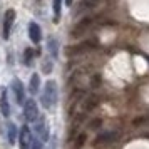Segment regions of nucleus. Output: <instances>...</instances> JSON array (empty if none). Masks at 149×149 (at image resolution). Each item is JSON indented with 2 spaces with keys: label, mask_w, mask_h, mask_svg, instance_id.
I'll list each match as a JSON object with an SVG mask.
<instances>
[{
  "label": "nucleus",
  "mask_w": 149,
  "mask_h": 149,
  "mask_svg": "<svg viewBox=\"0 0 149 149\" xmlns=\"http://www.w3.org/2000/svg\"><path fill=\"white\" fill-rule=\"evenodd\" d=\"M19 132H20V131L17 129V126H15L14 122H8V126H7V139H8V142H10V146L19 141Z\"/></svg>",
  "instance_id": "4468645a"
},
{
  "label": "nucleus",
  "mask_w": 149,
  "mask_h": 149,
  "mask_svg": "<svg viewBox=\"0 0 149 149\" xmlns=\"http://www.w3.org/2000/svg\"><path fill=\"white\" fill-rule=\"evenodd\" d=\"M37 126H35V131H37V136L42 142H47L49 141V129H47V124H45V117H39Z\"/></svg>",
  "instance_id": "9b49d317"
},
{
  "label": "nucleus",
  "mask_w": 149,
  "mask_h": 149,
  "mask_svg": "<svg viewBox=\"0 0 149 149\" xmlns=\"http://www.w3.org/2000/svg\"><path fill=\"white\" fill-rule=\"evenodd\" d=\"M34 55H37V54H35L32 49H25V52H24V62H25V65H30L32 64Z\"/></svg>",
  "instance_id": "aec40b11"
},
{
  "label": "nucleus",
  "mask_w": 149,
  "mask_h": 149,
  "mask_svg": "<svg viewBox=\"0 0 149 149\" xmlns=\"http://www.w3.org/2000/svg\"><path fill=\"white\" fill-rule=\"evenodd\" d=\"M99 102H101V99H99L97 94L86 95V97L82 99V112H84V114H89L91 111H94V109L99 106Z\"/></svg>",
  "instance_id": "0eeeda50"
},
{
  "label": "nucleus",
  "mask_w": 149,
  "mask_h": 149,
  "mask_svg": "<svg viewBox=\"0 0 149 149\" xmlns=\"http://www.w3.org/2000/svg\"><path fill=\"white\" fill-rule=\"evenodd\" d=\"M97 47V39H86V40H81L79 44H74L67 47V54L69 55H82L87 54L91 50H94Z\"/></svg>",
  "instance_id": "20e7f679"
},
{
  "label": "nucleus",
  "mask_w": 149,
  "mask_h": 149,
  "mask_svg": "<svg viewBox=\"0 0 149 149\" xmlns=\"http://www.w3.org/2000/svg\"><path fill=\"white\" fill-rule=\"evenodd\" d=\"M42 106L45 109H52L57 104V82L55 81H47L42 91Z\"/></svg>",
  "instance_id": "f257e3e1"
},
{
  "label": "nucleus",
  "mask_w": 149,
  "mask_h": 149,
  "mask_svg": "<svg viewBox=\"0 0 149 149\" xmlns=\"http://www.w3.org/2000/svg\"><path fill=\"white\" fill-rule=\"evenodd\" d=\"M117 131H101L99 134H95V137L92 139V148L95 149H104L114 144L116 139H117Z\"/></svg>",
  "instance_id": "f03ea898"
},
{
  "label": "nucleus",
  "mask_w": 149,
  "mask_h": 149,
  "mask_svg": "<svg viewBox=\"0 0 149 149\" xmlns=\"http://www.w3.org/2000/svg\"><path fill=\"white\" fill-rule=\"evenodd\" d=\"M12 91H14V94H15L17 104L24 106V102H25V89H24V84L19 79H14L12 81Z\"/></svg>",
  "instance_id": "1a4fd4ad"
},
{
  "label": "nucleus",
  "mask_w": 149,
  "mask_h": 149,
  "mask_svg": "<svg viewBox=\"0 0 149 149\" xmlns=\"http://www.w3.org/2000/svg\"><path fill=\"white\" fill-rule=\"evenodd\" d=\"M0 112L3 117H10V104H8V97H7V89H2L0 94Z\"/></svg>",
  "instance_id": "ddd939ff"
},
{
  "label": "nucleus",
  "mask_w": 149,
  "mask_h": 149,
  "mask_svg": "<svg viewBox=\"0 0 149 149\" xmlns=\"http://www.w3.org/2000/svg\"><path fill=\"white\" fill-rule=\"evenodd\" d=\"M146 124H149V116L148 114L136 116L134 119H132V127H142V126H146Z\"/></svg>",
  "instance_id": "dca6fc26"
},
{
  "label": "nucleus",
  "mask_w": 149,
  "mask_h": 149,
  "mask_svg": "<svg viewBox=\"0 0 149 149\" xmlns=\"http://www.w3.org/2000/svg\"><path fill=\"white\" fill-rule=\"evenodd\" d=\"M39 89H40V77H39V74H32L30 82H29V92L35 95L39 92Z\"/></svg>",
  "instance_id": "2eb2a0df"
},
{
  "label": "nucleus",
  "mask_w": 149,
  "mask_h": 149,
  "mask_svg": "<svg viewBox=\"0 0 149 149\" xmlns=\"http://www.w3.org/2000/svg\"><path fill=\"white\" fill-rule=\"evenodd\" d=\"M86 141H87V134H86V132H79V134L75 136L72 148H74V149H81L82 146L86 144Z\"/></svg>",
  "instance_id": "f3484780"
},
{
  "label": "nucleus",
  "mask_w": 149,
  "mask_h": 149,
  "mask_svg": "<svg viewBox=\"0 0 149 149\" xmlns=\"http://www.w3.org/2000/svg\"><path fill=\"white\" fill-rule=\"evenodd\" d=\"M42 70H44V74H50V72H52V62L45 61L44 62V69H42Z\"/></svg>",
  "instance_id": "5701e85b"
},
{
  "label": "nucleus",
  "mask_w": 149,
  "mask_h": 149,
  "mask_svg": "<svg viewBox=\"0 0 149 149\" xmlns=\"http://www.w3.org/2000/svg\"><path fill=\"white\" fill-rule=\"evenodd\" d=\"M99 3H101V0H81L79 5H77L75 14L81 15V14H86V12H91V10H94Z\"/></svg>",
  "instance_id": "9d476101"
},
{
  "label": "nucleus",
  "mask_w": 149,
  "mask_h": 149,
  "mask_svg": "<svg viewBox=\"0 0 149 149\" xmlns=\"http://www.w3.org/2000/svg\"><path fill=\"white\" fill-rule=\"evenodd\" d=\"M42 146H44V142L37 137V139H34V142H32V149H42Z\"/></svg>",
  "instance_id": "b1692460"
},
{
  "label": "nucleus",
  "mask_w": 149,
  "mask_h": 149,
  "mask_svg": "<svg viewBox=\"0 0 149 149\" xmlns=\"http://www.w3.org/2000/svg\"><path fill=\"white\" fill-rule=\"evenodd\" d=\"M29 37L34 44H39L42 40V30H40V25L35 24V22H30L29 24Z\"/></svg>",
  "instance_id": "f8f14e48"
},
{
  "label": "nucleus",
  "mask_w": 149,
  "mask_h": 149,
  "mask_svg": "<svg viewBox=\"0 0 149 149\" xmlns=\"http://www.w3.org/2000/svg\"><path fill=\"white\" fill-rule=\"evenodd\" d=\"M24 117L29 122L37 121V117H39V107H37L34 99H27V101L24 102Z\"/></svg>",
  "instance_id": "39448f33"
},
{
  "label": "nucleus",
  "mask_w": 149,
  "mask_h": 149,
  "mask_svg": "<svg viewBox=\"0 0 149 149\" xmlns=\"http://www.w3.org/2000/svg\"><path fill=\"white\" fill-rule=\"evenodd\" d=\"M52 10H54V20L59 22V19H61V10H62V0H54L52 2Z\"/></svg>",
  "instance_id": "a211bd4d"
},
{
  "label": "nucleus",
  "mask_w": 149,
  "mask_h": 149,
  "mask_svg": "<svg viewBox=\"0 0 149 149\" xmlns=\"http://www.w3.org/2000/svg\"><path fill=\"white\" fill-rule=\"evenodd\" d=\"M101 84H102V81H101V75L99 74H94L92 77H91V87L92 89H97Z\"/></svg>",
  "instance_id": "412c9836"
},
{
  "label": "nucleus",
  "mask_w": 149,
  "mask_h": 149,
  "mask_svg": "<svg viewBox=\"0 0 149 149\" xmlns=\"http://www.w3.org/2000/svg\"><path fill=\"white\" fill-rule=\"evenodd\" d=\"M32 132H30V127H29L27 124L25 126H22L20 132H19V146L20 149H32Z\"/></svg>",
  "instance_id": "423d86ee"
},
{
  "label": "nucleus",
  "mask_w": 149,
  "mask_h": 149,
  "mask_svg": "<svg viewBox=\"0 0 149 149\" xmlns=\"http://www.w3.org/2000/svg\"><path fill=\"white\" fill-rule=\"evenodd\" d=\"M49 50H50V54H52V57H57V54H59V42H57V39H49Z\"/></svg>",
  "instance_id": "6ab92c4d"
},
{
  "label": "nucleus",
  "mask_w": 149,
  "mask_h": 149,
  "mask_svg": "<svg viewBox=\"0 0 149 149\" xmlns=\"http://www.w3.org/2000/svg\"><path fill=\"white\" fill-rule=\"evenodd\" d=\"M94 22H95V19L92 17V15H87V17L81 19V20L72 27V30H70V37H72V39H81L82 35H86L89 30H91V27L94 25Z\"/></svg>",
  "instance_id": "7ed1b4c3"
},
{
  "label": "nucleus",
  "mask_w": 149,
  "mask_h": 149,
  "mask_svg": "<svg viewBox=\"0 0 149 149\" xmlns=\"http://www.w3.org/2000/svg\"><path fill=\"white\" fill-rule=\"evenodd\" d=\"M101 126H102V119H92V121L89 122V129H92V131L101 129Z\"/></svg>",
  "instance_id": "4be33fe9"
},
{
  "label": "nucleus",
  "mask_w": 149,
  "mask_h": 149,
  "mask_svg": "<svg viewBox=\"0 0 149 149\" xmlns=\"http://www.w3.org/2000/svg\"><path fill=\"white\" fill-rule=\"evenodd\" d=\"M15 22V10L14 8H8L5 15H3V39L7 40L10 37V30H12V25Z\"/></svg>",
  "instance_id": "6e6552de"
},
{
  "label": "nucleus",
  "mask_w": 149,
  "mask_h": 149,
  "mask_svg": "<svg viewBox=\"0 0 149 149\" xmlns=\"http://www.w3.org/2000/svg\"><path fill=\"white\" fill-rule=\"evenodd\" d=\"M72 3V0H65V5H70Z\"/></svg>",
  "instance_id": "393cba45"
}]
</instances>
